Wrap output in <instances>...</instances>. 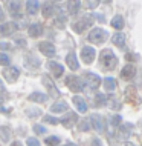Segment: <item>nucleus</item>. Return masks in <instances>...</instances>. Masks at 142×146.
Returning a JSON list of instances; mask_svg holds the SVG:
<instances>
[{"mask_svg": "<svg viewBox=\"0 0 142 146\" xmlns=\"http://www.w3.org/2000/svg\"><path fill=\"white\" fill-rule=\"evenodd\" d=\"M121 123H122V117H121V115H118V114L110 118V125H112L113 128H118V126H119Z\"/></svg>", "mask_w": 142, "mask_h": 146, "instance_id": "36", "label": "nucleus"}, {"mask_svg": "<svg viewBox=\"0 0 142 146\" xmlns=\"http://www.w3.org/2000/svg\"><path fill=\"white\" fill-rule=\"evenodd\" d=\"M38 51L46 57H54L55 56V46L50 42H40L38 43Z\"/></svg>", "mask_w": 142, "mask_h": 146, "instance_id": "10", "label": "nucleus"}, {"mask_svg": "<svg viewBox=\"0 0 142 146\" xmlns=\"http://www.w3.org/2000/svg\"><path fill=\"white\" fill-rule=\"evenodd\" d=\"M8 100V92H6V89L3 88V86H0V105L3 103V102H6Z\"/></svg>", "mask_w": 142, "mask_h": 146, "instance_id": "38", "label": "nucleus"}, {"mask_svg": "<svg viewBox=\"0 0 142 146\" xmlns=\"http://www.w3.org/2000/svg\"><path fill=\"white\" fill-rule=\"evenodd\" d=\"M0 137H2L3 141H9V128L2 126V128H0Z\"/></svg>", "mask_w": 142, "mask_h": 146, "instance_id": "33", "label": "nucleus"}, {"mask_svg": "<svg viewBox=\"0 0 142 146\" xmlns=\"http://www.w3.org/2000/svg\"><path fill=\"white\" fill-rule=\"evenodd\" d=\"M124 97H125V100L128 102V103H132V105H141V97H139V94H137V91L135 86H127L124 91Z\"/></svg>", "mask_w": 142, "mask_h": 146, "instance_id": "4", "label": "nucleus"}, {"mask_svg": "<svg viewBox=\"0 0 142 146\" xmlns=\"http://www.w3.org/2000/svg\"><path fill=\"white\" fill-rule=\"evenodd\" d=\"M66 85L72 92H81L82 91V80L78 76H67L66 77Z\"/></svg>", "mask_w": 142, "mask_h": 146, "instance_id": "5", "label": "nucleus"}, {"mask_svg": "<svg viewBox=\"0 0 142 146\" xmlns=\"http://www.w3.org/2000/svg\"><path fill=\"white\" fill-rule=\"evenodd\" d=\"M55 25H57L58 28H64L66 26V15L64 14L57 15V19H55Z\"/></svg>", "mask_w": 142, "mask_h": 146, "instance_id": "32", "label": "nucleus"}, {"mask_svg": "<svg viewBox=\"0 0 142 146\" xmlns=\"http://www.w3.org/2000/svg\"><path fill=\"white\" fill-rule=\"evenodd\" d=\"M72 102H73V105L77 106V109L80 112H82V114H86V111H87V105H86V100L82 97H80V96H75L73 98H72Z\"/></svg>", "mask_w": 142, "mask_h": 146, "instance_id": "20", "label": "nucleus"}, {"mask_svg": "<svg viewBox=\"0 0 142 146\" xmlns=\"http://www.w3.org/2000/svg\"><path fill=\"white\" fill-rule=\"evenodd\" d=\"M41 13L47 19V17H50V15L54 14V5L52 3H49V2H44L43 3V6H41Z\"/></svg>", "mask_w": 142, "mask_h": 146, "instance_id": "28", "label": "nucleus"}, {"mask_svg": "<svg viewBox=\"0 0 142 146\" xmlns=\"http://www.w3.org/2000/svg\"><path fill=\"white\" fill-rule=\"evenodd\" d=\"M99 2H101V3H110L112 0H99Z\"/></svg>", "mask_w": 142, "mask_h": 146, "instance_id": "49", "label": "nucleus"}, {"mask_svg": "<svg viewBox=\"0 0 142 146\" xmlns=\"http://www.w3.org/2000/svg\"><path fill=\"white\" fill-rule=\"evenodd\" d=\"M99 0H87V8H95Z\"/></svg>", "mask_w": 142, "mask_h": 146, "instance_id": "43", "label": "nucleus"}, {"mask_svg": "<svg viewBox=\"0 0 142 146\" xmlns=\"http://www.w3.org/2000/svg\"><path fill=\"white\" fill-rule=\"evenodd\" d=\"M93 146H101V141L98 140V139H95L93 140Z\"/></svg>", "mask_w": 142, "mask_h": 146, "instance_id": "47", "label": "nucleus"}, {"mask_svg": "<svg viewBox=\"0 0 142 146\" xmlns=\"http://www.w3.org/2000/svg\"><path fill=\"white\" fill-rule=\"evenodd\" d=\"M26 143H27V146H41V145H40V141H38L37 139H34V137H29Z\"/></svg>", "mask_w": 142, "mask_h": 146, "instance_id": "41", "label": "nucleus"}, {"mask_svg": "<svg viewBox=\"0 0 142 146\" xmlns=\"http://www.w3.org/2000/svg\"><path fill=\"white\" fill-rule=\"evenodd\" d=\"M104 89L107 92H112V91L116 89V80L113 77H105L104 78Z\"/></svg>", "mask_w": 142, "mask_h": 146, "instance_id": "26", "label": "nucleus"}, {"mask_svg": "<svg viewBox=\"0 0 142 146\" xmlns=\"http://www.w3.org/2000/svg\"><path fill=\"white\" fill-rule=\"evenodd\" d=\"M34 132L38 134V135H41V134H46V129H44V126H41V125H35L34 126Z\"/></svg>", "mask_w": 142, "mask_h": 146, "instance_id": "40", "label": "nucleus"}, {"mask_svg": "<svg viewBox=\"0 0 142 146\" xmlns=\"http://www.w3.org/2000/svg\"><path fill=\"white\" fill-rule=\"evenodd\" d=\"M44 143L47 146H58L61 143V140H60V137H57V135H50V137H47V139L44 140Z\"/></svg>", "mask_w": 142, "mask_h": 146, "instance_id": "31", "label": "nucleus"}, {"mask_svg": "<svg viewBox=\"0 0 142 146\" xmlns=\"http://www.w3.org/2000/svg\"><path fill=\"white\" fill-rule=\"evenodd\" d=\"M77 121H78V115L75 112H67L61 118V125L64 126V128H67V129L73 128V125L77 123Z\"/></svg>", "mask_w": 142, "mask_h": 146, "instance_id": "13", "label": "nucleus"}, {"mask_svg": "<svg viewBox=\"0 0 142 146\" xmlns=\"http://www.w3.org/2000/svg\"><path fill=\"white\" fill-rule=\"evenodd\" d=\"M47 68H49V71L54 74L55 78H60L63 74H64V68L57 62H47Z\"/></svg>", "mask_w": 142, "mask_h": 146, "instance_id": "14", "label": "nucleus"}, {"mask_svg": "<svg viewBox=\"0 0 142 146\" xmlns=\"http://www.w3.org/2000/svg\"><path fill=\"white\" fill-rule=\"evenodd\" d=\"M25 6H26V13L31 14V15H35L38 11H40V8H41L38 0H27Z\"/></svg>", "mask_w": 142, "mask_h": 146, "instance_id": "17", "label": "nucleus"}, {"mask_svg": "<svg viewBox=\"0 0 142 146\" xmlns=\"http://www.w3.org/2000/svg\"><path fill=\"white\" fill-rule=\"evenodd\" d=\"M110 25L115 29H122L124 28V19H122V15H115L112 19V22H110Z\"/></svg>", "mask_w": 142, "mask_h": 146, "instance_id": "29", "label": "nucleus"}, {"mask_svg": "<svg viewBox=\"0 0 142 146\" xmlns=\"http://www.w3.org/2000/svg\"><path fill=\"white\" fill-rule=\"evenodd\" d=\"M3 78H5L6 82H9V83H12V82H15L18 78V76H20V72H18L17 68H11V66H8V68L3 69Z\"/></svg>", "mask_w": 142, "mask_h": 146, "instance_id": "12", "label": "nucleus"}, {"mask_svg": "<svg viewBox=\"0 0 142 146\" xmlns=\"http://www.w3.org/2000/svg\"><path fill=\"white\" fill-rule=\"evenodd\" d=\"M118 146H135L133 143H130V141H122L121 145H118Z\"/></svg>", "mask_w": 142, "mask_h": 146, "instance_id": "45", "label": "nucleus"}, {"mask_svg": "<svg viewBox=\"0 0 142 146\" xmlns=\"http://www.w3.org/2000/svg\"><path fill=\"white\" fill-rule=\"evenodd\" d=\"M112 42L115 43L116 46H119V48H122V46L125 45V35L122 34V33H116V34H113Z\"/></svg>", "mask_w": 142, "mask_h": 146, "instance_id": "27", "label": "nucleus"}, {"mask_svg": "<svg viewBox=\"0 0 142 146\" xmlns=\"http://www.w3.org/2000/svg\"><path fill=\"white\" fill-rule=\"evenodd\" d=\"M78 129H80V131H82V132H84V131H89V129H90V121L86 120V118H84V120H81L80 123H78Z\"/></svg>", "mask_w": 142, "mask_h": 146, "instance_id": "34", "label": "nucleus"}, {"mask_svg": "<svg viewBox=\"0 0 142 146\" xmlns=\"http://www.w3.org/2000/svg\"><path fill=\"white\" fill-rule=\"evenodd\" d=\"M89 40L92 43H96V45H101V43H104L107 40V31L102 28H95L93 31H90Z\"/></svg>", "mask_w": 142, "mask_h": 146, "instance_id": "3", "label": "nucleus"}, {"mask_svg": "<svg viewBox=\"0 0 142 146\" xmlns=\"http://www.w3.org/2000/svg\"><path fill=\"white\" fill-rule=\"evenodd\" d=\"M43 25L41 23H32V25L27 28V34H29V37L32 38H37V37H41L43 35Z\"/></svg>", "mask_w": 142, "mask_h": 146, "instance_id": "15", "label": "nucleus"}, {"mask_svg": "<svg viewBox=\"0 0 142 146\" xmlns=\"http://www.w3.org/2000/svg\"><path fill=\"white\" fill-rule=\"evenodd\" d=\"M25 65L27 66V68H31V69H34V68H38L40 66V60L38 58H35L34 56H26L25 57Z\"/></svg>", "mask_w": 142, "mask_h": 146, "instance_id": "25", "label": "nucleus"}, {"mask_svg": "<svg viewBox=\"0 0 142 146\" xmlns=\"http://www.w3.org/2000/svg\"><path fill=\"white\" fill-rule=\"evenodd\" d=\"M66 146H77V145H73V143H67Z\"/></svg>", "mask_w": 142, "mask_h": 146, "instance_id": "50", "label": "nucleus"}, {"mask_svg": "<svg viewBox=\"0 0 142 146\" xmlns=\"http://www.w3.org/2000/svg\"><path fill=\"white\" fill-rule=\"evenodd\" d=\"M125 58H127L128 62H132V60H137V58H139V57H137L136 54H133V52H128L127 56H125Z\"/></svg>", "mask_w": 142, "mask_h": 146, "instance_id": "42", "label": "nucleus"}, {"mask_svg": "<svg viewBox=\"0 0 142 146\" xmlns=\"http://www.w3.org/2000/svg\"><path fill=\"white\" fill-rule=\"evenodd\" d=\"M41 82H43V85L46 86V89L50 92V97H60V91H58V88L54 85V82H52V78H50L47 74H43L41 76Z\"/></svg>", "mask_w": 142, "mask_h": 146, "instance_id": "6", "label": "nucleus"}, {"mask_svg": "<svg viewBox=\"0 0 142 146\" xmlns=\"http://www.w3.org/2000/svg\"><path fill=\"white\" fill-rule=\"evenodd\" d=\"M95 56H96V52H95V49L92 46H84V48L81 49V57H82V62H84L86 65L93 63Z\"/></svg>", "mask_w": 142, "mask_h": 146, "instance_id": "11", "label": "nucleus"}, {"mask_svg": "<svg viewBox=\"0 0 142 146\" xmlns=\"http://www.w3.org/2000/svg\"><path fill=\"white\" fill-rule=\"evenodd\" d=\"M90 123H92L93 129H96L98 132L105 131V120L102 115H99V114H93V115L90 117Z\"/></svg>", "mask_w": 142, "mask_h": 146, "instance_id": "9", "label": "nucleus"}, {"mask_svg": "<svg viewBox=\"0 0 142 146\" xmlns=\"http://www.w3.org/2000/svg\"><path fill=\"white\" fill-rule=\"evenodd\" d=\"M11 146H23V145L20 143V141H12V145H11Z\"/></svg>", "mask_w": 142, "mask_h": 146, "instance_id": "48", "label": "nucleus"}, {"mask_svg": "<svg viewBox=\"0 0 142 146\" xmlns=\"http://www.w3.org/2000/svg\"><path fill=\"white\" fill-rule=\"evenodd\" d=\"M99 63H101V66L104 71H112L118 66V57L113 54V51L104 49V51H101V54H99Z\"/></svg>", "mask_w": 142, "mask_h": 146, "instance_id": "1", "label": "nucleus"}, {"mask_svg": "<svg viewBox=\"0 0 142 146\" xmlns=\"http://www.w3.org/2000/svg\"><path fill=\"white\" fill-rule=\"evenodd\" d=\"M110 108L113 109V111H119V109L122 108L121 102L118 100V98H110Z\"/></svg>", "mask_w": 142, "mask_h": 146, "instance_id": "35", "label": "nucleus"}, {"mask_svg": "<svg viewBox=\"0 0 142 146\" xmlns=\"http://www.w3.org/2000/svg\"><path fill=\"white\" fill-rule=\"evenodd\" d=\"M135 74H136V68L133 65H130V63L125 65L121 71V77L124 78V80H132V78L135 77Z\"/></svg>", "mask_w": 142, "mask_h": 146, "instance_id": "16", "label": "nucleus"}, {"mask_svg": "<svg viewBox=\"0 0 142 146\" xmlns=\"http://www.w3.org/2000/svg\"><path fill=\"white\" fill-rule=\"evenodd\" d=\"M92 23H93L92 15H84V17L78 19L77 22H73V23H72V29L75 31V33L81 34L82 31H86V28H89V26L92 25Z\"/></svg>", "mask_w": 142, "mask_h": 146, "instance_id": "2", "label": "nucleus"}, {"mask_svg": "<svg viewBox=\"0 0 142 146\" xmlns=\"http://www.w3.org/2000/svg\"><path fill=\"white\" fill-rule=\"evenodd\" d=\"M15 29H17V25L12 22H8V23H3L2 28H0V34L2 35H11L12 33H15Z\"/></svg>", "mask_w": 142, "mask_h": 146, "instance_id": "21", "label": "nucleus"}, {"mask_svg": "<svg viewBox=\"0 0 142 146\" xmlns=\"http://www.w3.org/2000/svg\"><path fill=\"white\" fill-rule=\"evenodd\" d=\"M9 56H6V54H0V65H3V66H9Z\"/></svg>", "mask_w": 142, "mask_h": 146, "instance_id": "37", "label": "nucleus"}, {"mask_svg": "<svg viewBox=\"0 0 142 146\" xmlns=\"http://www.w3.org/2000/svg\"><path fill=\"white\" fill-rule=\"evenodd\" d=\"M0 48H2V49H8V48H9V45H8L6 42H2V43H0Z\"/></svg>", "mask_w": 142, "mask_h": 146, "instance_id": "44", "label": "nucleus"}, {"mask_svg": "<svg viewBox=\"0 0 142 146\" xmlns=\"http://www.w3.org/2000/svg\"><path fill=\"white\" fill-rule=\"evenodd\" d=\"M3 19H5V13H3V9L0 8V22H3Z\"/></svg>", "mask_w": 142, "mask_h": 146, "instance_id": "46", "label": "nucleus"}, {"mask_svg": "<svg viewBox=\"0 0 142 146\" xmlns=\"http://www.w3.org/2000/svg\"><path fill=\"white\" fill-rule=\"evenodd\" d=\"M118 137L119 139H127V137L132 134V129H133V125L132 123H124L121 126H118Z\"/></svg>", "mask_w": 142, "mask_h": 146, "instance_id": "19", "label": "nucleus"}, {"mask_svg": "<svg viewBox=\"0 0 142 146\" xmlns=\"http://www.w3.org/2000/svg\"><path fill=\"white\" fill-rule=\"evenodd\" d=\"M67 108H69L67 102H64V100H61V102H55V103L50 106V112H55V114H58V112H64V111H67Z\"/></svg>", "mask_w": 142, "mask_h": 146, "instance_id": "22", "label": "nucleus"}, {"mask_svg": "<svg viewBox=\"0 0 142 146\" xmlns=\"http://www.w3.org/2000/svg\"><path fill=\"white\" fill-rule=\"evenodd\" d=\"M109 97L105 96V94H98L96 97H95V106H104L107 103Z\"/></svg>", "mask_w": 142, "mask_h": 146, "instance_id": "30", "label": "nucleus"}, {"mask_svg": "<svg viewBox=\"0 0 142 146\" xmlns=\"http://www.w3.org/2000/svg\"><path fill=\"white\" fill-rule=\"evenodd\" d=\"M84 82L90 89H98L99 85H101V77L98 76V74H95V72H87L84 76Z\"/></svg>", "mask_w": 142, "mask_h": 146, "instance_id": "8", "label": "nucleus"}, {"mask_svg": "<svg viewBox=\"0 0 142 146\" xmlns=\"http://www.w3.org/2000/svg\"><path fill=\"white\" fill-rule=\"evenodd\" d=\"M80 8H81L80 0H67V11H69V14L75 15L78 11H80Z\"/></svg>", "mask_w": 142, "mask_h": 146, "instance_id": "24", "label": "nucleus"}, {"mask_svg": "<svg viewBox=\"0 0 142 146\" xmlns=\"http://www.w3.org/2000/svg\"><path fill=\"white\" fill-rule=\"evenodd\" d=\"M66 63H67V66L72 71H77L78 68H80V62H78V58H77V54L73 52H69L67 56H66Z\"/></svg>", "mask_w": 142, "mask_h": 146, "instance_id": "18", "label": "nucleus"}, {"mask_svg": "<svg viewBox=\"0 0 142 146\" xmlns=\"http://www.w3.org/2000/svg\"><path fill=\"white\" fill-rule=\"evenodd\" d=\"M23 3L20 0H8V9L12 17H22V13H23Z\"/></svg>", "mask_w": 142, "mask_h": 146, "instance_id": "7", "label": "nucleus"}, {"mask_svg": "<svg viewBox=\"0 0 142 146\" xmlns=\"http://www.w3.org/2000/svg\"><path fill=\"white\" fill-rule=\"evenodd\" d=\"M27 98H29L31 102H35V103H44V102L47 100V96H46V94L38 92V91H37V92H31Z\"/></svg>", "mask_w": 142, "mask_h": 146, "instance_id": "23", "label": "nucleus"}, {"mask_svg": "<svg viewBox=\"0 0 142 146\" xmlns=\"http://www.w3.org/2000/svg\"><path fill=\"white\" fill-rule=\"evenodd\" d=\"M43 121H44V123H49V125H57L58 123V120L54 118L52 115H44L43 117Z\"/></svg>", "mask_w": 142, "mask_h": 146, "instance_id": "39", "label": "nucleus"}]
</instances>
